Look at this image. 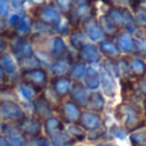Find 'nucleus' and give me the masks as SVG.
<instances>
[{
  "mask_svg": "<svg viewBox=\"0 0 146 146\" xmlns=\"http://www.w3.org/2000/svg\"><path fill=\"white\" fill-rule=\"evenodd\" d=\"M114 117H115V121L118 122V124L124 127L128 131V133L146 126L142 109L131 105L126 101H122L121 104L115 106Z\"/></svg>",
  "mask_w": 146,
  "mask_h": 146,
  "instance_id": "nucleus-1",
  "label": "nucleus"
},
{
  "mask_svg": "<svg viewBox=\"0 0 146 146\" xmlns=\"http://www.w3.org/2000/svg\"><path fill=\"white\" fill-rule=\"evenodd\" d=\"M8 37L9 51L14 55L19 66L35 55V45L30 37L18 36L13 32H4Z\"/></svg>",
  "mask_w": 146,
  "mask_h": 146,
  "instance_id": "nucleus-2",
  "label": "nucleus"
},
{
  "mask_svg": "<svg viewBox=\"0 0 146 146\" xmlns=\"http://www.w3.org/2000/svg\"><path fill=\"white\" fill-rule=\"evenodd\" d=\"M19 81L35 86L36 88L44 91L48 87L50 81V73L42 66L27 67V68H19Z\"/></svg>",
  "mask_w": 146,
  "mask_h": 146,
  "instance_id": "nucleus-3",
  "label": "nucleus"
},
{
  "mask_svg": "<svg viewBox=\"0 0 146 146\" xmlns=\"http://www.w3.org/2000/svg\"><path fill=\"white\" fill-rule=\"evenodd\" d=\"M27 12L32 15L35 21L42 23V25L49 26V27L55 26L56 23L63 18V15L59 13V10L56 9V7L54 5L53 0H49L45 4L38 5V7L31 8Z\"/></svg>",
  "mask_w": 146,
  "mask_h": 146,
  "instance_id": "nucleus-4",
  "label": "nucleus"
},
{
  "mask_svg": "<svg viewBox=\"0 0 146 146\" xmlns=\"http://www.w3.org/2000/svg\"><path fill=\"white\" fill-rule=\"evenodd\" d=\"M26 114V108L17 99H0V122L18 123Z\"/></svg>",
  "mask_w": 146,
  "mask_h": 146,
  "instance_id": "nucleus-5",
  "label": "nucleus"
},
{
  "mask_svg": "<svg viewBox=\"0 0 146 146\" xmlns=\"http://www.w3.org/2000/svg\"><path fill=\"white\" fill-rule=\"evenodd\" d=\"M83 109L81 106H78L77 104H74L72 100H69L68 98L63 99L62 103L59 104V106L56 108V115L62 119L64 124L69 123H78L81 118Z\"/></svg>",
  "mask_w": 146,
  "mask_h": 146,
  "instance_id": "nucleus-6",
  "label": "nucleus"
},
{
  "mask_svg": "<svg viewBox=\"0 0 146 146\" xmlns=\"http://www.w3.org/2000/svg\"><path fill=\"white\" fill-rule=\"evenodd\" d=\"M121 95L123 101L131 104L133 106L142 109V103H144V96L139 92L135 80H121Z\"/></svg>",
  "mask_w": 146,
  "mask_h": 146,
  "instance_id": "nucleus-7",
  "label": "nucleus"
},
{
  "mask_svg": "<svg viewBox=\"0 0 146 146\" xmlns=\"http://www.w3.org/2000/svg\"><path fill=\"white\" fill-rule=\"evenodd\" d=\"M21 133L25 137H38L42 133V121L38 119L37 117L32 115L31 113H27L18 123H15Z\"/></svg>",
  "mask_w": 146,
  "mask_h": 146,
  "instance_id": "nucleus-8",
  "label": "nucleus"
},
{
  "mask_svg": "<svg viewBox=\"0 0 146 146\" xmlns=\"http://www.w3.org/2000/svg\"><path fill=\"white\" fill-rule=\"evenodd\" d=\"M30 113L32 115L37 117L41 121H45L46 118L51 115H55L56 113V108L45 98L42 92L30 104Z\"/></svg>",
  "mask_w": 146,
  "mask_h": 146,
  "instance_id": "nucleus-9",
  "label": "nucleus"
},
{
  "mask_svg": "<svg viewBox=\"0 0 146 146\" xmlns=\"http://www.w3.org/2000/svg\"><path fill=\"white\" fill-rule=\"evenodd\" d=\"M14 92H15L17 100L25 106V105H30L42 91L36 88L35 86L30 85V83H26L23 81H18L14 85Z\"/></svg>",
  "mask_w": 146,
  "mask_h": 146,
  "instance_id": "nucleus-10",
  "label": "nucleus"
},
{
  "mask_svg": "<svg viewBox=\"0 0 146 146\" xmlns=\"http://www.w3.org/2000/svg\"><path fill=\"white\" fill-rule=\"evenodd\" d=\"M0 66L10 78V85H15L19 81V63L9 50L0 55Z\"/></svg>",
  "mask_w": 146,
  "mask_h": 146,
  "instance_id": "nucleus-11",
  "label": "nucleus"
},
{
  "mask_svg": "<svg viewBox=\"0 0 146 146\" xmlns=\"http://www.w3.org/2000/svg\"><path fill=\"white\" fill-rule=\"evenodd\" d=\"M101 58H103V55L95 44L87 42L80 50H77V60L82 62L87 66H94L96 63H100Z\"/></svg>",
  "mask_w": 146,
  "mask_h": 146,
  "instance_id": "nucleus-12",
  "label": "nucleus"
},
{
  "mask_svg": "<svg viewBox=\"0 0 146 146\" xmlns=\"http://www.w3.org/2000/svg\"><path fill=\"white\" fill-rule=\"evenodd\" d=\"M81 30L85 32L86 37L92 42H100L103 38H105L103 30H101L100 25H99L98 19L95 17H88L87 19H85L81 23Z\"/></svg>",
  "mask_w": 146,
  "mask_h": 146,
  "instance_id": "nucleus-13",
  "label": "nucleus"
},
{
  "mask_svg": "<svg viewBox=\"0 0 146 146\" xmlns=\"http://www.w3.org/2000/svg\"><path fill=\"white\" fill-rule=\"evenodd\" d=\"M77 60V58H74V55L71 54V50L66 56L60 59H55L53 62V64L49 68V73L50 77H55V76H68L69 69H71L72 64Z\"/></svg>",
  "mask_w": 146,
  "mask_h": 146,
  "instance_id": "nucleus-14",
  "label": "nucleus"
},
{
  "mask_svg": "<svg viewBox=\"0 0 146 146\" xmlns=\"http://www.w3.org/2000/svg\"><path fill=\"white\" fill-rule=\"evenodd\" d=\"M88 95H90V90L83 85L82 82H72L71 90L68 94V99L72 100L74 104H77L81 108H85L87 105V100H88Z\"/></svg>",
  "mask_w": 146,
  "mask_h": 146,
  "instance_id": "nucleus-15",
  "label": "nucleus"
},
{
  "mask_svg": "<svg viewBox=\"0 0 146 146\" xmlns=\"http://www.w3.org/2000/svg\"><path fill=\"white\" fill-rule=\"evenodd\" d=\"M33 25H35V19L30 13L26 10L22 12L19 15L17 25L14 26L12 32L18 36H23V37H30L33 32Z\"/></svg>",
  "mask_w": 146,
  "mask_h": 146,
  "instance_id": "nucleus-16",
  "label": "nucleus"
},
{
  "mask_svg": "<svg viewBox=\"0 0 146 146\" xmlns=\"http://www.w3.org/2000/svg\"><path fill=\"white\" fill-rule=\"evenodd\" d=\"M72 82L73 81L68 76H55V77H50L49 86L53 88V91L60 99H67L69 90H71Z\"/></svg>",
  "mask_w": 146,
  "mask_h": 146,
  "instance_id": "nucleus-17",
  "label": "nucleus"
},
{
  "mask_svg": "<svg viewBox=\"0 0 146 146\" xmlns=\"http://www.w3.org/2000/svg\"><path fill=\"white\" fill-rule=\"evenodd\" d=\"M78 124H80L86 132H90V131H92V129H96L98 127H100L101 124H103V118H101L100 113H96V111L85 109V110H82V114H81V118H80V121H78Z\"/></svg>",
  "mask_w": 146,
  "mask_h": 146,
  "instance_id": "nucleus-18",
  "label": "nucleus"
},
{
  "mask_svg": "<svg viewBox=\"0 0 146 146\" xmlns=\"http://www.w3.org/2000/svg\"><path fill=\"white\" fill-rule=\"evenodd\" d=\"M64 129H66V124L62 122V119L56 114L46 118L45 121H42V133L46 137H49V139L60 133Z\"/></svg>",
  "mask_w": 146,
  "mask_h": 146,
  "instance_id": "nucleus-19",
  "label": "nucleus"
},
{
  "mask_svg": "<svg viewBox=\"0 0 146 146\" xmlns=\"http://www.w3.org/2000/svg\"><path fill=\"white\" fill-rule=\"evenodd\" d=\"M100 72V86L103 87L106 98H114L117 95V81L113 74H110L106 69L101 67Z\"/></svg>",
  "mask_w": 146,
  "mask_h": 146,
  "instance_id": "nucleus-20",
  "label": "nucleus"
},
{
  "mask_svg": "<svg viewBox=\"0 0 146 146\" xmlns=\"http://www.w3.org/2000/svg\"><path fill=\"white\" fill-rule=\"evenodd\" d=\"M115 44L118 46L121 54L124 55H133L135 50V38L133 35L128 32H118V35L115 36Z\"/></svg>",
  "mask_w": 146,
  "mask_h": 146,
  "instance_id": "nucleus-21",
  "label": "nucleus"
},
{
  "mask_svg": "<svg viewBox=\"0 0 146 146\" xmlns=\"http://www.w3.org/2000/svg\"><path fill=\"white\" fill-rule=\"evenodd\" d=\"M128 62V71L131 80H140L145 77V62L136 55H126Z\"/></svg>",
  "mask_w": 146,
  "mask_h": 146,
  "instance_id": "nucleus-22",
  "label": "nucleus"
},
{
  "mask_svg": "<svg viewBox=\"0 0 146 146\" xmlns=\"http://www.w3.org/2000/svg\"><path fill=\"white\" fill-rule=\"evenodd\" d=\"M99 51L101 53V55H104L105 58L109 59H118L121 56V51H119L118 46H117L115 41L113 38L105 37L99 42L98 45Z\"/></svg>",
  "mask_w": 146,
  "mask_h": 146,
  "instance_id": "nucleus-23",
  "label": "nucleus"
},
{
  "mask_svg": "<svg viewBox=\"0 0 146 146\" xmlns=\"http://www.w3.org/2000/svg\"><path fill=\"white\" fill-rule=\"evenodd\" d=\"M105 103H106L105 96H104L100 91H98V90L90 91L86 109L92 110V111H96V113H101V111L105 109Z\"/></svg>",
  "mask_w": 146,
  "mask_h": 146,
  "instance_id": "nucleus-24",
  "label": "nucleus"
},
{
  "mask_svg": "<svg viewBox=\"0 0 146 146\" xmlns=\"http://www.w3.org/2000/svg\"><path fill=\"white\" fill-rule=\"evenodd\" d=\"M82 83L88 88L90 91H95L100 87V72L94 66H87L86 74L82 80Z\"/></svg>",
  "mask_w": 146,
  "mask_h": 146,
  "instance_id": "nucleus-25",
  "label": "nucleus"
},
{
  "mask_svg": "<svg viewBox=\"0 0 146 146\" xmlns=\"http://www.w3.org/2000/svg\"><path fill=\"white\" fill-rule=\"evenodd\" d=\"M67 37H68V45L76 51L80 50L85 44H87V37H86L85 32L81 30V27L72 28V31Z\"/></svg>",
  "mask_w": 146,
  "mask_h": 146,
  "instance_id": "nucleus-26",
  "label": "nucleus"
},
{
  "mask_svg": "<svg viewBox=\"0 0 146 146\" xmlns=\"http://www.w3.org/2000/svg\"><path fill=\"white\" fill-rule=\"evenodd\" d=\"M98 22H99V25H100L101 30H103L104 35H105L106 37L113 38L118 35L119 28L117 27V25L110 19V17H109L108 14L101 15V17L98 19Z\"/></svg>",
  "mask_w": 146,
  "mask_h": 146,
  "instance_id": "nucleus-27",
  "label": "nucleus"
},
{
  "mask_svg": "<svg viewBox=\"0 0 146 146\" xmlns=\"http://www.w3.org/2000/svg\"><path fill=\"white\" fill-rule=\"evenodd\" d=\"M133 38H135L133 55L139 56V58H142V59L146 58V32L137 30Z\"/></svg>",
  "mask_w": 146,
  "mask_h": 146,
  "instance_id": "nucleus-28",
  "label": "nucleus"
},
{
  "mask_svg": "<svg viewBox=\"0 0 146 146\" xmlns=\"http://www.w3.org/2000/svg\"><path fill=\"white\" fill-rule=\"evenodd\" d=\"M86 69H87V64L82 63L80 60H76L72 64L71 69H69L68 77L71 78L73 82H82L83 77L86 74Z\"/></svg>",
  "mask_w": 146,
  "mask_h": 146,
  "instance_id": "nucleus-29",
  "label": "nucleus"
},
{
  "mask_svg": "<svg viewBox=\"0 0 146 146\" xmlns=\"http://www.w3.org/2000/svg\"><path fill=\"white\" fill-rule=\"evenodd\" d=\"M66 131H67V133H68L73 140H76L77 142L86 140V136H87V132H86L78 123L66 124Z\"/></svg>",
  "mask_w": 146,
  "mask_h": 146,
  "instance_id": "nucleus-30",
  "label": "nucleus"
},
{
  "mask_svg": "<svg viewBox=\"0 0 146 146\" xmlns=\"http://www.w3.org/2000/svg\"><path fill=\"white\" fill-rule=\"evenodd\" d=\"M129 141H131L132 146L135 145H140V144H145L146 142V126L141 127L139 129L129 132Z\"/></svg>",
  "mask_w": 146,
  "mask_h": 146,
  "instance_id": "nucleus-31",
  "label": "nucleus"
},
{
  "mask_svg": "<svg viewBox=\"0 0 146 146\" xmlns=\"http://www.w3.org/2000/svg\"><path fill=\"white\" fill-rule=\"evenodd\" d=\"M53 3L56 7V9L59 10V13L64 17H67L74 8L73 0H53Z\"/></svg>",
  "mask_w": 146,
  "mask_h": 146,
  "instance_id": "nucleus-32",
  "label": "nucleus"
},
{
  "mask_svg": "<svg viewBox=\"0 0 146 146\" xmlns=\"http://www.w3.org/2000/svg\"><path fill=\"white\" fill-rule=\"evenodd\" d=\"M135 23H136L137 27L140 28H146V8L145 7H137L135 9Z\"/></svg>",
  "mask_w": 146,
  "mask_h": 146,
  "instance_id": "nucleus-33",
  "label": "nucleus"
},
{
  "mask_svg": "<svg viewBox=\"0 0 146 146\" xmlns=\"http://www.w3.org/2000/svg\"><path fill=\"white\" fill-rule=\"evenodd\" d=\"M109 135H111L113 137L119 140H124L128 136V131H127L124 127H122L121 124H113V126L109 128Z\"/></svg>",
  "mask_w": 146,
  "mask_h": 146,
  "instance_id": "nucleus-34",
  "label": "nucleus"
},
{
  "mask_svg": "<svg viewBox=\"0 0 146 146\" xmlns=\"http://www.w3.org/2000/svg\"><path fill=\"white\" fill-rule=\"evenodd\" d=\"M8 139V144L9 146H26V142H27V137H25L21 131L13 133L12 136L7 137Z\"/></svg>",
  "mask_w": 146,
  "mask_h": 146,
  "instance_id": "nucleus-35",
  "label": "nucleus"
},
{
  "mask_svg": "<svg viewBox=\"0 0 146 146\" xmlns=\"http://www.w3.org/2000/svg\"><path fill=\"white\" fill-rule=\"evenodd\" d=\"M12 7H10V1L9 0H0V21L4 22L7 21V18L12 13Z\"/></svg>",
  "mask_w": 146,
  "mask_h": 146,
  "instance_id": "nucleus-36",
  "label": "nucleus"
},
{
  "mask_svg": "<svg viewBox=\"0 0 146 146\" xmlns=\"http://www.w3.org/2000/svg\"><path fill=\"white\" fill-rule=\"evenodd\" d=\"M106 133V129L104 128V126L101 124L100 127H98L96 129H92V131L87 132V136L86 139L90 140V141H96V140H100L101 137H104Z\"/></svg>",
  "mask_w": 146,
  "mask_h": 146,
  "instance_id": "nucleus-37",
  "label": "nucleus"
},
{
  "mask_svg": "<svg viewBox=\"0 0 146 146\" xmlns=\"http://www.w3.org/2000/svg\"><path fill=\"white\" fill-rule=\"evenodd\" d=\"M13 12H26L27 10V1L26 0H9Z\"/></svg>",
  "mask_w": 146,
  "mask_h": 146,
  "instance_id": "nucleus-38",
  "label": "nucleus"
},
{
  "mask_svg": "<svg viewBox=\"0 0 146 146\" xmlns=\"http://www.w3.org/2000/svg\"><path fill=\"white\" fill-rule=\"evenodd\" d=\"M9 50V44H8V37L3 31H0V55L5 51Z\"/></svg>",
  "mask_w": 146,
  "mask_h": 146,
  "instance_id": "nucleus-39",
  "label": "nucleus"
},
{
  "mask_svg": "<svg viewBox=\"0 0 146 146\" xmlns=\"http://www.w3.org/2000/svg\"><path fill=\"white\" fill-rule=\"evenodd\" d=\"M10 85V78L9 76L5 73V71L3 69V67L0 66V88L5 87V86Z\"/></svg>",
  "mask_w": 146,
  "mask_h": 146,
  "instance_id": "nucleus-40",
  "label": "nucleus"
},
{
  "mask_svg": "<svg viewBox=\"0 0 146 146\" xmlns=\"http://www.w3.org/2000/svg\"><path fill=\"white\" fill-rule=\"evenodd\" d=\"M136 81V86H137V90L139 92L144 96V99L146 98V78H140V80H135Z\"/></svg>",
  "mask_w": 146,
  "mask_h": 146,
  "instance_id": "nucleus-41",
  "label": "nucleus"
},
{
  "mask_svg": "<svg viewBox=\"0 0 146 146\" xmlns=\"http://www.w3.org/2000/svg\"><path fill=\"white\" fill-rule=\"evenodd\" d=\"M26 1H27V10H28V9H31V8H35V7H38V5L45 4L49 0H26Z\"/></svg>",
  "mask_w": 146,
  "mask_h": 146,
  "instance_id": "nucleus-42",
  "label": "nucleus"
},
{
  "mask_svg": "<svg viewBox=\"0 0 146 146\" xmlns=\"http://www.w3.org/2000/svg\"><path fill=\"white\" fill-rule=\"evenodd\" d=\"M26 146H38V137H30V139H27Z\"/></svg>",
  "mask_w": 146,
  "mask_h": 146,
  "instance_id": "nucleus-43",
  "label": "nucleus"
},
{
  "mask_svg": "<svg viewBox=\"0 0 146 146\" xmlns=\"http://www.w3.org/2000/svg\"><path fill=\"white\" fill-rule=\"evenodd\" d=\"M74 7H82V5H90L91 0H73Z\"/></svg>",
  "mask_w": 146,
  "mask_h": 146,
  "instance_id": "nucleus-44",
  "label": "nucleus"
},
{
  "mask_svg": "<svg viewBox=\"0 0 146 146\" xmlns=\"http://www.w3.org/2000/svg\"><path fill=\"white\" fill-rule=\"evenodd\" d=\"M128 1H129V5H131L133 9H136L137 7H140L141 4H144L146 0H128Z\"/></svg>",
  "mask_w": 146,
  "mask_h": 146,
  "instance_id": "nucleus-45",
  "label": "nucleus"
},
{
  "mask_svg": "<svg viewBox=\"0 0 146 146\" xmlns=\"http://www.w3.org/2000/svg\"><path fill=\"white\" fill-rule=\"evenodd\" d=\"M0 146H9V144H8V139L5 136H3L1 133H0Z\"/></svg>",
  "mask_w": 146,
  "mask_h": 146,
  "instance_id": "nucleus-46",
  "label": "nucleus"
},
{
  "mask_svg": "<svg viewBox=\"0 0 146 146\" xmlns=\"http://www.w3.org/2000/svg\"><path fill=\"white\" fill-rule=\"evenodd\" d=\"M142 111H144V115L146 119V98L144 99V103H142Z\"/></svg>",
  "mask_w": 146,
  "mask_h": 146,
  "instance_id": "nucleus-47",
  "label": "nucleus"
},
{
  "mask_svg": "<svg viewBox=\"0 0 146 146\" xmlns=\"http://www.w3.org/2000/svg\"><path fill=\"white\" fill-rule=\"evenodd\" d=\"M96 146H114V145H111V144H108V142H106V144H98Z\"/></svg>",
  "mask_w": 146,
  "mask_h": 146,
  "instance_id": "nucleus-48",
  "label": "nucleus"
},
{
  "mask_svg": "<svg viewBox=\"0 0 146 146\" xmlns=\"http://www.w3.org/2000/svg\"><path fill=\"white\" fill-rule=\"evenodd\" d=\"M135 146H146V142H145V144H140V145H135Z\"/></svg>",
  "mask_w": 146,
  "mask_h": 146,
  "instance_id": "nucleus-49",
  "label": "nucleus"
},
{
  "mask_svg": "<svg viewBox=\"0 0 146 146\" xmlns=\"http://www.w3.org/2000/svg\"><path fill=\"white\" fill-rule=\"evenodd\" d=\"M145 78H146V63H145Z\"/></svg>",
  "mask_w": 146,
  "mask_h": 146,
  "instance_id": "nucleus-50",
  "label": "nucleus"
},
{
  "mask_svg": "<svg viewBox=\"0 0 146 146\" xmlns=\"http://www.w3.org/2000/svg\"><path fill=\"white\" fill-rule=\"evenodd\" d=\"M0 133H1V122H0Z\"/></svg>",
  "mask_w": 146,
  "mask_h": 146,
  "instance_id": "nucleus-51",
  "label": "nucleus"
}]
</instances>
